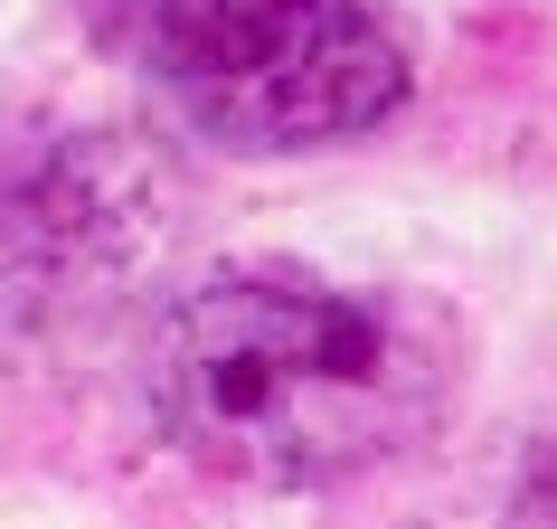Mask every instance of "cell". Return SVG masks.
Listing matches in <instances>:
<instances>
[{"label":"cell","mask_w":557,"mask_h":529,"mask_svg":"<svg viewBox=\"0 0 557 529\" xmlns=\"http://www.w3.org/2000/svg\"><path fill=\"white\" fill-rule=\"evenodd\" d=\"M143 86L218 151H331L407 104V48L369 0H123Z\"/></svg>","instance_id":"cell-2"},{"label":"cell","mask_w":557,"mask_h":529,"mask_svg":"<svg viewBox=\"0 0 557 529\" xmlns=\"http://www.w3.org/2000/svg\"><path fill=\"white\" fill-rule=\"evenodd\" d=\"M454 341L425 303L236 264L171 303L151 341V426L180 464L246 492H331L435 435Z\"/></svg>","instance_id":"cell-1"}]
</instances>
